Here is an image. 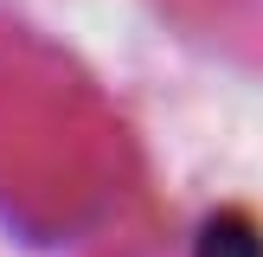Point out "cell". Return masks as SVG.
<instances>
[{
	"label": "cell",
	"instance_id": "6da1fadb",
	"mask_svg": "<svg viewBox=\"0 0 263 257\" xmlns=\"http://www.w3.org/2000/svg\"><path fill=\"white\" fill-rule=\"evenodd\" d=\"M193 257H263V225L251 212H212L193 238Z\"/></svg>",
	"mask_w": 263,
	"mask_h": 257
}]
</instances>
